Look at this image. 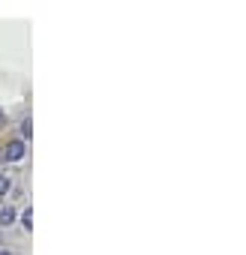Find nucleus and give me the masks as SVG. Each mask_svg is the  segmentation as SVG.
Instances as JSON below:
<instances>
[{
    "mask_svg": "<svg viewBox=\"0 0 246 255\" xmlns=\"http://www.w3.org/2000/svg\"><path fill=\"white\" fill-rule=\"evenodd\" d=\"M9 192V177H0V195Z\"/></svg>",
    "mask_w": 246,
    "mask_h": 255,
    "instance_id": "nucleus-4",
    "label": "nucleus"
},
{
    "mask_svg": "<svg viewBox=\"0 0 246 255\" xmlns=\"http://www.w3.org/2000/svg\"><path fill=\"white\" fill-rule=\"evenodd\" d=\"M24 225H27V231H30V225H33V210H24Z\"/></svg>",
    "mask_w": 246,
    "mask_h": 255,
    "instance_id": "nucleus-3",
    "label": "nucleus"
},
{
    "mask_svg": "<svg viewBox=\"0 0 246 255\" xmlns=\"http://www.w3.org/2000/svg\"><path fill=\"white\" fill-rule=\"evenodd\" d=\"M12 219H15V210H12V207H6V210H0V222H3V225H9Z\"/></svg>",
    "mask_w": 246,
    "mask_h": 255,
    "instance_id": "nucleus-2",
    "label": "nucleus"
},
{
    "mask_svg": "<svg viewBox=\"0 0 246 255\" xmlns=\"http://www.w3.org/2000/svg\"><path fill=\"white\" fill-rule=\"evenodd\" d=\"M21 156H24V144H21V141L6 144V159H21Z\"/></svg>",
    "mask_w": 246,
    "mask_h": 255,
    "instance_id": "nucleus-1",
    "label": "nucleus"
},
{
    "mask_svg": "<svg viewBox=\"0 0 246 255\" xmlns=\"http://www.w3.org/2000/svg\"><path fill=\"white\" fill-rule=\"evenodd\" d=\"M0 255H9V252H0Z\"/></svg>",
    "mask_w": 246,
    "mask_h": 255,
    "instance_id": "nucleus-5",
    "label": "nucleus"
}]
</instances>
